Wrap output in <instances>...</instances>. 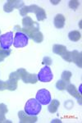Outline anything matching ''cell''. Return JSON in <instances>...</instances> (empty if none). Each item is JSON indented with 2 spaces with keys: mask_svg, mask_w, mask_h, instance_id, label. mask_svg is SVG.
Returning <instances> with one entry per match:
<instances>
[{
  "mask_svg": "<svg viewBox=\"0 0 82 123\" xmlns=\"http://www.w3.org/2000/svg\"><path fill=\"white\" fill-rule=\"evenodd\" d=\"M42 110V105L37 101L36 98H30L25 103L24 112L30 116H38Z\"/></svg>",
  "mask_w": 82,
  "mask_h": 123,
  "instance_id": "cell-1",
  "label": "cell"
},
{
  "mask_svg": "<svg viewBox=\"0 0 82 123\" xmlns=\"http://www.w3.org/2000/svg\"><path fill=\"white\" fill-rule=\"evenodd\" d=\"M29 43V37L21 31H17L14 35L13 45L17 49L26 47Z\"/></svg>",
  "mask_w": 82,
  "mask_h": 123,
  "instance_id": "cell-2",
  "label": "cell"
},
{
  "mask_svg": "<svg viewBox=\"0 0 82 123\" xmlns=\"http://www.w3.org/2000/svg\"><path fill=\"white\" fill-rule=\"evenodd\" d=\"M13 32L9 31L3 35H0V48L4 50H7L10 49V47L13 44Z\"/></svg>",
  "mask_w": 82,
  "mask_h": 123,
  "instance_id": "cell-3",
  "label": "cell"
},
{
  "mask_svg": "<svg viewBox=\"0 0 82 123\" xmlns=\"http://www.w3.org/2000/svg\"><path fill=\"white\" fill-rule=\"evenodd\" d=\"M17 71L18 72L20 78L23 80L24 83H26V84H35V83H37V75L31 74L24 68H19Z\"/></svg>",
  "mask_w": 82,
  "mask_h": 123,
  "instance_id": "cell-4",
  "label": "cell"
},
{
  "mask_svg": "<svg viewBox=\"0 0 82 123\" xmlns=\"http://www.w3.org/2000/svg\"><path fill=\"white\" fill-rule=\"evenodd\" d=\"M37 77H38V80L46 83V82H50V81L53 80V75L50 67L49 66H45L43 68H41L39 72L37 74Z\"/></svg>",
  "mask_w": 82,
  "mask_h": 123,
  "instance_id": "cell-5",
  "label": "cell"
},
{
  "mask_svg": "<svg viewBox=\"0 0 82 123\" xmlns=\"http://www.w3.org/2000/svg\"><path fill=\"white\" fill-rule=\"evenodd\" d=\"M35 98L41 105H48L52 100L50 92L46 89H41L38 90Z\"/></svg>",
  "mask_w": 82,
  "mask_h": 123,
  "instance_id": "cell-6",
  "label": "cell"
},
{
  "mask_svg": "<svg viewBox=\"0 0 82 123\" xmlns=\"http://www.w3.org/2000/svg\"><path fill=\"white\" fill-rule=\"evenodd\" d=\"M20 76L17 71L12 72L9 75V79L7 80V90L10 91H14L17 90V82L20 80Z\"/></svg>",
  "mask_w": 82,
  "mask_h": 123,
  "instance_id": "cell-7",
  "label": "cell"
},
{
  "mask_svg": "<svg viewBox=\"0 0 82 123\" xmlns=\"http://www.w3.org/2000/svg\"><path fill=\"white\" fill-rule=\"evenodd\" d=\"M18 117L21 123H34L36 122L38 120L37 116H30L24 111H20L18 112Z\"/></svg>",
  "mask_w": 82,
  "mask_h": 123,
  "instance_id": "cell-8",
  "label": "cell"
},
{
  "mask_svg": "<svg viewBox=\"0 0 82 123\" xmlns=\"http://www.w3.org/2000/svg\"><path fill=\"white\" fill-rule=\"evenodd\" d=\"M67 92L69 93L71 96H73L74 98H76L78 100V103L80 102V104H81V95L79 92L77 91L76 86L72 84H69L67 85V88H66Z\"/></svg>",
  "mask_w": 82,
  "mask_h": 123,
  "instance_id": "cell-9",
  "label": "cell"
},
{
  "mask_svg": "<svg viewBox=\"0 0 82 123\" xmlns=\"http://www.w3.org/2000/svg\"><path fill=\"white\" fill-rule=\"evenodd\" d=\"M66 22V18L63 14H57L53 20L54 26L57 29H62L64 27Z\"/></svg>",
  "mask_w": 82,
  "mask_h": 123,
  "instance_id": "cell-10",
  "label": "cell"
},
{
  "mask_svg": "<svg viewBox=\"0 0 82 123\" xmlns=\"http://www.w3.org/2000/svg\"><path fill=\"white\" fill-rule=\"evenodd\" d=\"M39 8V6L34 4V5H31V6H24L23 7H21L20 9V14H21L22 17H25V16H27V14L29 12H35V11Z\"/></svg>",
  "mask_w": 82,
  "mask_h": 123,
  "instance_id": "cell-11",
  "label": "cell"
},
{
  "mask_svg": "<svg viewBox=\"0 0 82 123\" xmlns=\"http://www.w3.org/2000/svg\"><path fill=\"white\" fill-rule=\"evenodd\" d=\"M72 54V62L76 65L77 67H79L80 68L82 67V56H81V53H79L76 50H74L71 52Z\"/></svg>",
  "mask_w": 82,
  "mask_h": 123,
  "instance_id": "cell-12",
  "label": "cell"
},
{
  "mask_svg": "<svg viewBox=\"0 0 82 123\" xmlns=\"http://www.w3.org/2000/svg\"><path fill=\"white\" fill-rule=\"evenodd\" d=\"M60 106V102L57 99H53L49 104V107H48V110L50 113H55L57 111Z\"/></svg>",
  "mask_w": 82,
  "mask_h": 123,
  "instance_id": "cell-13",
  "label": "cell"
},
{
  "mask_svg": "<svg viewBox=\"0 0 82 123\" xmlns=\"http://www.w3.org/2000/svg\"><path fill=\"white\" fill-rule=\"evenodd\" d=\"M67 47L62 44H55V45H53V52L55 54L60 55V56H62V55L65 52H67Z\"/></svg>",
  "mask_w": 82,
  "mask_h": 123,
  "instance_id": "cell-14",
  "label": "cell"
},
{
  "mask_svg": "<svg viewBox=\"0 0 82 123\" xmlns=\"http://www.w3.org/2000/svg\"><path fill=\"white\" fill-rule=\"evenodd\" d=\"M68 38L72 42H77L81 38V34L78 31H72L68 34Z\"/></svg>",
  "mask_w": 82,
  "mask_h": 123,
  "instance_id": "cell-15",
  "label": "cell"
},
{
  "mask_svg": "<svg viewBox=\"0 0 82 123\" xmlns=\"http://www.w3.org/2000/svg\"><path fill=\"white\" fill-rule=\"evenodd\" d=\"M35 16H36V18L39 21H44V20H45L46 17H47L44 9H43L42 7H39V8L35 11Z\"/></svg>",
  "mask_w": 82,
  "mask_h": 123,
  "instance_id": "cell-16",
  "label": "cell"
},
{
  "mask_svg": "<svg viewBox=\"0 0 82 123\" xmlns=\"http://www.w3.org/2000/svg\"><path fill=\"white\" fill-rule=\"evenodd\" d=\"M35 21L31 19V17H25L22 19V25L23 28H31L32 25H34Z\"/></svg>",
  "mask_w": 82,
  "mask_h": 123,
  "instance_id": "cell-17",
  "label": "cell"
},
{
  "mask_svg": "<svg viewBox=\"0 0 82 123\" xmlns=\"http://www.w3.org/2000/svg\"><path fill=\"white\" fill-rule=\"evenodd\" d=\"M7 2H8L9 4L11 5V7L13 8V10L15 8L21 9V7H24V2L23 1H17V0H8Z\"/></svg>",
  "mask_w": 82,
  "mask_h": 123,
  "instance_id": "cell-18",
  "label": "cell"
},
{
  "mask_svg": "<svg viewBox=\"0 0 82 123\" xmlns=\"http://www.w3.org/2000/svg\"><path fill=\"white\" fill-rule=\"evenodd\" d=\"M72 76V74H71V71H64L61 75V80H63V81H65L67 85L70 83L71 81V78Z\"/></svg>",
  "mask_w": 82,
  "mask_h": 123,
  "instance_id": "cell-19",
  "label": "cell"
},
{
  "mask_svg": "<svg viewBox=\"0 0 82 123\" xmlns=\"http://www.w3.org/2000/svg\"><path fill=\"white\" fill-rule=\"evenodd\" d=\"M31 39H33L35 43H39L44 40V35L40 31H37V32H35V34H34Z\"/></svg>",
  "mask_w": 82,
  "mask_h": 123,
  "instance_id": "cell-20",
  "label": "cell"
},
{
  "mask_svg": "<svg viewBox=\"0 0 82 123\" xmlns=\"http://www.w3.org/2000/svg\"><path fill=\"white\" fill-rule=\"evenodd\" d=\"M12 51L10 49H7V50H4V49H0V62H3L6 57H7L11 54Z\"/></svg>",
  "mask_w": 82,
  "mask_h": 123,
  "instance_id": "cell-21",
  "label": "cell"
},
{
  "mask_svg": "<svg viewBox=\"0 0 82 123\" xmlns=\"http://www.w3.org/2000/svg\"><path fill=\"white\" fill-rule=\"evenodd\" d=\"M67 85V84L65 82V81H63V80H59L57 81V83H56V88H57L58 90L62 91V90H66Z\"/></svg>",
  "mask_w": 82,
  "mask_h": 123,
  "instance_id": "cell-22",
  "label": "cell"
},
{
  "mask_svg": "<svg viewBox=\"0 0 82 123\" xmlns=\"http://www.w3.org/2000/svg\"><path fill=\"white\" fill-rule=\"evenodd\" d=\"M61 57H63V60L68 62H72V54H71V52L67 51V52L64 53Z\"/></svg>",
  "mask_w": 82,
  "mask_h": 123,
  "instance_id": "cell-23",
  "label": "cell"
},
{
  "mask_svg": "<svg viewBox=\"0 0 82 123\" xmlns=\"http://www.w3.org/2000/svg\"><path fill=\"white\" fill-rule=\"evenodd\" d=\"M69 7L73 10H76L77 9V7L80 6V3L79 1H77V0H71V1L69 2Z\"/></svg>",
  "mask_w": 82,
  "mask_h": 123,
  "instance_id": "cell-24",
  "label": "cell"
},
{
  "mask_svg": "<svg viewBox=\"0 0 82 123\" xmlns=\"http://www.w3.org/2000/svg\"><path fill=\"white\" fill-rule=\"evenodd\" d=\"M42 63H43L44 65H45V66H50L52 65V63H53V61H52L51 57H44L43 59V62H42Z\"/></svg>",
  "mask_w": 82,
  "mask_h": 123,
  "instance_id": "cell-25",
  "label": "cell"
},
{
  "mask_svg": "<svg viewBox=\"0 0 82 123\" xmlns=\"http://www.w3.org/2000/svg\"><path fill=\"white\" fill-rule=\"evenodd\" d=\"M8 112V109H7V107L4 104H0V114H4L7 113Z\"/></svg>",
  "mask_w": 82,
  "mask_h": 123,
  "instance_id": "cell-26",
  "label": "cell"
},
{
  "mask_svg": "<svg viewBox=\"0 0 82 123\" xmlns=\"http://www.w3.org/2000/svg\"><path fill=\"white\" fill-rule=\"evenodd\" d=\"M74 106V103L71 100H67L64 103V107L67 109H71Z\"/></svg>",
  "mask_w": 82,
  "mask_h": 123,
  "instance_id": "cell-27",
  "label": "cell"
},
{
  "mask_svg": "<svg viewBox=\"0 0 82 123\" xmlns=\"http://www.w3.org/2000/svg\"><path fill=\"white\" fill-rule=\"evenodd\" d=\"M5 90H7V81H3L0 80V91H3Z\"/></svg>",
  "mask_w": 82,
  "mask_h": 123,
  "instance_id": "cell-28",
  "label": "cell"
},
{
  "mask_svg": "<svg viewBox=\"0 0 82 123\" xmlns=\"http://www.w3.org/2000/svg\"><path fill=\"white\" fill-rule=\"evenodd\" d=\"M0 122H10L5 118L4 114H0Z\"/></svg>",
  "mask_w": 82,
  "mask_h": 123,
  "instance_id": "cell-29",
  "label": "cell"
},
{
  "mask_svg": "<svg viewBox=\"0 0 82 123\" xmlns=\"http://www.w3.org/2000/svg\"><path fill=\"white\" fill-rule=\"evenodd\" d=\"M0 34H1V31H0Z\"/></svg>",
  "mask_w": 82,
  "mask_h": 123,
  "instance_id": "cell-30",
  "label": "cell"
},
{
  "mask_svg": "<svg viewBox=\"0 0 82 123\" xmlns=\"http://www.w3.org/2000/svg\"><path fill=\"white\" fill-rule=\"evenodd\" d=\"M0 49H1V48H0Z\"/></svg>",
  "mask_w": 82,
  "mask_h": 123,
  "instance_id": "cell-31",
  "label": "cell"
}]
</instances>
